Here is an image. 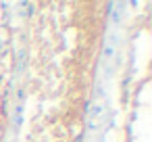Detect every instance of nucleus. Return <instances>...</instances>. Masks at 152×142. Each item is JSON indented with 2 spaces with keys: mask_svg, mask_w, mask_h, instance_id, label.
<instances>
[{
  "mask_svg": "<svg viewBox=\"0 0 152 142\" xmlns=\"http://www.w3.org/2000/svg\"><path fill=\"white\" fill-rule=\"evenodd\" d=\"M113 57H115V46H108V44H106V46H104V54H102V59H104V61H110Z\"/></svg>",
  "mask_w": 152,
  "mask_h": 142,
  "instance_id": "obj_1",
  "label": "nucleus"
},
{
  "mask_svg": "<svg viewBox=\"0 0 152 142\" xmlns=\"http://www.w3.org/2000/svg\"><path fill=\"white\" fill-rule=\"evenodd\" d=\"M129 7H131V9H135V7H137V0H129Z\"/></svg>",
  "mask_w": 152,
  "mask_h": 142,
  "instance_id": "obj_2",
  "label": "nucleus"
}]
</instances>
